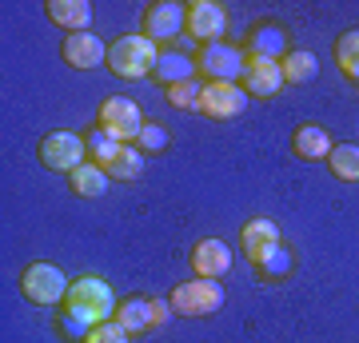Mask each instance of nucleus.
I'll return each instance as SVG.
<instances>
[{
	"label": "nucleus",
	"mask_w": 359,
	"mask_h": 343,
	"mask_svg": "<svg viewBox=\"0 0 359 343\" xmlns=\"http://www.w3.org/2000/svg\"><path fill=\"white\" fill-rule=\"evenodd\" d=\"M60 307H65L60 311V331L72 335L76 343H84V335L96 323H108L116 316V295L108 288V280H100V276H76Z\"/></svg>",
	"instance_id": "f257e3e1"
},
{
	"label": "nucleus",
	"mask_w": 359,
	"mask_h": 343,
	"mask_svg": "<svg viewBox=\"0 0 359 343\" xmlns=\"http://www.w3.org/2000/svg\"><path fill=\"white\" fill-rule=\"evenodd\" d=\"M156 60H160V44H152L144 32H128V36H120L108 44V68L120 80L152 76Z\"/></svg>",
	"instance_id": "f03ea898"
},
{
	"label": "nucleus",
	"mask_w": 359,
	"mask_h": 343,
	"mask_svg": "<svg viewBox=\"0 0 359 343\" xmlns=\"http://www.w3.org/2000/svg\"><path fill=\"white\" fill-rule=\"evenodd\" d=\"M196 68H200V80L204 84H240L244 80V68H248V56L240 44H204L200 56H196Z\"/></svg>",
	"instance_id": "7ed1b4c3"
},
{
	"label": "nucleus",
	"mask_w": 359,
	"mask_h": 343,
	"mask_svg": "<svg viewBox=\"0 0 359 343\" xmlns=\"http://www.w3.org/2000/svg\"><path fill=\"white\" fill-rule=\"evenodd\" d=\"M144 124H148L144 112L128 100V96H104L100 108H96V128H100L104 136L120 140V144H136Z\"/></svg>",
	"instance_id": "20e7f679"
},
{
	"label": "nucleus",
	"mask_w": 359,
	"mask_h": 343,
	"mask_svg": "<svg viewBox=\"0 0 359 343\" xmlns=\"http://www.w3.org/2000/svg\"><path fill=\"white\" fill-rule=\"evenodd\" d=\"M68 288H72V280L56 264H44V260H36V264H28L20 271V292H25L28 304H36V307L65 304Z\"/></svg>",
	"instance_id": "39448f33"
},
{
	"label": "nucleus",
	"mask_w": 359,
	"mask_h": 343,
	"mask_svg": "<svg viewBox=\"0 0 359 343\" xmlns=\"http://www.w3.org/2000/svg\"><path fill=\"white\" fill-rule=\"evenodd\" d=\"M168 304H172V316H184V319L216 316L224 307V288H219V280H188L172 288Z\"/></svg>",
	"instance_id": "423d86ee"
},
{
	"label": "nucleus",
	"mask_w": 359,
	"mask_h": 343,
	"mask_svg": "<svg viewBox=\"0 0 359 343\" xmlns=\"http://www.w3.org/2000/svg\"><path fill=\"white\" fill-rule=\"evenodd\" d=\"M40 164L48 168V172L72 176L80 164H88V144H84V136H76V132H48V136L40 140Z\"/></svg>",
	"instance_id": "0eeeda50"
},
{
	"label": "nucleus",
	"mask_w": 359,
	"mask_h": 343,
	"mask_svg": "<svg viewBox=\"0 0 359 343\" xmlns=\"http://www.w3.org/2000/svg\"><path fill=\"white\" fill-rule=\"evenodd\" d=\"M168 316H172V304L148 300V295H132V300H120V304H116L112 319L128 331V335H148V331H156Z\"/></svg>",
	"instance_id": "6e6552de"
},
{
	"label": "nucleus",
	"mask_w": 359,
	"mask_h": 343,
	"mask_svg": "<svg viewBox=\"0 0 359 343\" xmlns=\"http://www.w3.org/2000/svg\"><path fill=\"white\" fill-rule=\"evenodd\" d=\"M184 25H188V4H180V0H152V4L144 8L140 32L152 40V44H164L168 48V40L180 36Z\"/></svg>",
	"instance_id": "1a4fd4ad"
},
{
	"label": "nucleus",
	"mask_w": 359,
	"mask_h": 343,
	"mask_svg": "<svg viewBox=\"0 0 359 343\" xmlns=\"http://www.w3.org/2000/svg\"><path fill=\"white\" fill-rule=\"evenodd\" d=\"M184 32L204 48V44H219L224 40V32H228V13H224V4H216V0H192L188 4V25H184Z\"/></svg>",
	"instance_id": "9d476101"
},
{
	"label": "nucleus",
	"mask_w": 359,
	"mask_h": 343,
	"mask_svg": "<svg viewBox=\"0 0 359 343\" xmlns=\"http://www.w3.org/2000/svg\"><path fill=\"white\" fill-rule=\"evenodd\" d=\"M244 56L248 60H276L280 64L287 52H292V44H287V32H283L276 20H256V25L248 28V36H244Z\"/></svg>",
	"instance_id": "9b49d317"
},
{
	"label": "nucleus",
	"mask_w": 359,
	"mask_h": 343,
	"mask_svg": "<svg viewBox=\"0 0 359 343\" xmlns=\"http://www.w3.org/2000/svg\"><path fill=\"white\" fill-rule=\"evenodd\" d=\"M244 108H248V92L240 88V84H204L200 108H196V112L204 116V120L224 124V120H236Z\"/></svg>",
	"instance_id": "f8f14e48"
},
{
	"label": "nucleus",
	"mask_w": 359,
	"mask_h": 343,
	"mask_svg": "<svg viewBox=\"0 0 359 343\" xmlns=\"http://www.w3.org/2000/svg\"><path fill=\"white\" fill-rule=\"evenodd\" d=\"M192 271L196 280H224L231 271V248L224 240H200L192 243Z\"/></svg>",
	"instance_id": "ddd939ff"
},
{
	"label": "nucleus",
	"mask_w": 359,
	"mask_h": 343,
	"mask_svg": "<svg viewBox=\"0 0 359 343\" xmlns=\"http://www.w3.org/2000/svg\"><path fill=\"white\" fill-rule=\"evenodd\" d=\"M240 88H244L248 96H256V100H271V96H280V92L287 88V84H283V68L276 60H248Z\"/></svg>",
	"instance_id": "4468645a"
},
{
	"label": "nucleus",
	"mask_w": 359,
	"mask_h": 343,
	"mask_svg": "<svg viewBox=\"0 0 359 343\" xmlns=\"http://www.w3.org/2000/svg\"><path fill=\"white\" fill-rule=\"evenodd\" d=\"M60 56H65L68 68H80V72L108 64V48H104V40L92 36V32H72V36H65V48H60Z\"/></svg>",
	"instance_id": "2eb2a0df"
},
{
	"label": "nucleus",
	"mask_w": 359,
	"mask_h": 343,
	"mask_svg": "<svg viewBox=\"0 0 359 343\" xmlns=\"http://www.w3.org/2000/svg\"><path fill=\"white\" fill-rule=\"evenodd\" d=\"M196 76H200L196 56H188V52H180V48H160V60H156V68H152V80L160 88H176V84L196 80Z\"/></svg>",
	"instance_id": "dca6fc26"
},
{
	"label": "nucleus",
	"mask_w": 359,
	"mask_h": 343,
	"mask_svg": "<svg viewBox=\"0 0 359 343\" xmlns=\"http://www.w3.org/2000/svg\"><path fill=\"white\" fill-rule=\"evenodd\" d=\"M48 20L56 28H65L68 36L72 32H88V25H92V4L88 0H48Z\"/></svg>",
	"instance_id": "f3484780"
},
{
	"label": "nucleus",
	"mask_w": 359,
	"mask_h": 343,
	"mask_svg": "<svg viewBox=\"0 0 359 343\" xmlns=\"http://www.w3.org/2000/svg\"><path fill=\"white\" fill-rule=\"evenodd\" d=\"M332 136L323 132V128L316 124H299L292 132V152L299 156V160H308V164H320V160H327L332 156Z\"/></svg>",
	"instance_id": "a211bd4d"
},
{
	"label": "nucleus",
	"mask_w": 359,
	"mask_h": 343,
	"mask_svg": "<svg viewBox=\"0 0 359 343\" xmlns=\"http://www.w3.org/2000/svg\"><path fill=\"white\" fill-rule=\"evenodd\" d=\"M248 260L256 264V276L259 280H283L287 271H292V255H287V248L283 243H268V248H256V252H248Z\"/></svg>",
	"instance_id": "6ab92c4d"
},
{
	"label": "nucleus",
	"mask_w": 359,
	"mask_h": 343,
	"mask_svg": "<svg viewBox=\"0 0 359 343\" xmlns=\"http://www.w3.org/2000/svg\"><path fill=\"white\" fill-rule=\"evenodd\" d=\"M280 68H283V84H311V80L320 76V60H316V52H308V48H292L287 56L280 60Z\"/></svg>",
	"instance_id": "aec40b11"
},
{
	"label": "nucleus",
	"mask_w": 359,
	"mask_h": 343,
	"mask_svg": "<svg viewBox=\"0 0 359 343\" xmlns=\"http://www.w3.org/2000/svg\"><path fill=\"white\" fill-rule=\"evenodd\" d=\"M68 188H72V196H80V200H100L104 191H108V172H104L100 164H80L72 176H68Z\"/></svg>",
	"instance_id": "412c9836"
},
{
	"label": "nucleus",
	"mask_w": 359,
	"mask_h": 343,
	"mask_svg": "<svg viewBox=\"0 0 359 343\" xmlns=\"http://www.w3.org/2000/svg\"><path fill=\"white\" fill-rule=\"evenodd\" d=\"M268 243H280V228H276L268 216L248 220L244 228H240V248H244V255L256 252V248H268Z\"/></svg>",
	"instance_id": "4be33fe9"
},
{
	"label": "nucleus",
	"mask_w": 359,
	"mask_h": 343,
	"mask_svg": "<svg viewBox=\"0 0 359 343\" xmlns=\"http://www.w3.org/2000/svg\"><path fill=\"white\" fill-rule=\"evenodd\" d=\"M335 64L351 84H359V28H351L335 40Z\"/></svg>",
	"instance_id": "5701e85b"
},
{
	"label": "nucleus",
	"mask_w": 359,
	"mask_h": 343,
	"mask_svg": "<svg viewBox=\"0 0 359 343\" xmlns=\"http://www.w3.org/2000/svg\"><path fill=\"white\" fill-rule=\"evenodd\" d=\"M108 172V180H140L144 172V152L136 148V144H120V156H116L112 164L104 168Z\"/></svg>",
	"instance_id": "b1692460"
},
{
	"label": "nucleus",
	"mask_w": 359,
	"mask_h": 343,
	"mask_svg": "<svg viewBox=\"0 0 359 343\" xmlns=\"http://www.w3.org/2000/svg\"><path fill=\"white\" fill-rule=\"evenodd\" d=\"M327 164L339 180L347 184H359V144H335L332 156H327Z\"/></svg>",
	"instance_id": "393cba45"
},
{
	"label": "nucleus",
	"mask_w": 359,
	"mask_h": 343,
	"mask_svg": "<svg viewBox=\"0 0 359 343\" xmlns=\"http://www.w3.org/2000/svg\"><path fill=\"white\" fill-rule=\"evenodd\" d=\"M84 144H88V160L92 164L108 168L120 156V140H112V136H104L100 128H92V132H84Z\"/></svg>",
	"instance_id": "a878e982"
},
{
	"label": "nucleus",
	"mask_w": 359,
	"mask_h": 343,
	"mask_svg": "<svg viewBox=\"0 0 359 343\" xmlns=\"http://www.w3.org/2000/svg\"><path fill=\"white\" fill-rule=\"evenodd\" d=\"M200 92H204V80H184V84H176V88H164L168 104L172 108H180V112H196L200 108Z\"/></svg>",
	"instance_id": "bb28decb"
},
{
	"label": "nucleus",
	"mask_w": 359,
	"mask_h": 343,
	"mask_svg": "<svg viewBox=\"0 0 359 343\" xmlns=\"http://www.w3.org/2000/svg\"><path fill=\"white\" fill-rule=\"evenodd\" d=\"M168 144H172L168 128L148 120V124H144V132H140V140H136V148H140L144 156H160V152H168Z\"/></svg>",
	"instance_id": "cd10ccee"
},
{
	"label": "nucleus",
	"mask_w": 359,
	"mask_h": 343,
	"mask_svg": "<svg viewBox=\"0 0 359 343\" xmlns=\"http://www.w3.org/2000/svg\"><path fill=\"white\" fill-rule=\"evenodd\" d=\"M128 339H132V335L120 328L116 319H108V323H96V328L84 335V343H128Z\"/></svg>",
	"instance_id": "c85d7f7f"
}]
</instances>
